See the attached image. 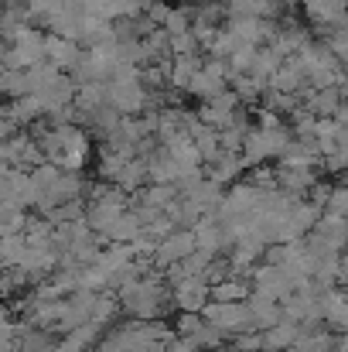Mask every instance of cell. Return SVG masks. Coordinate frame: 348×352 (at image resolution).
<instances>
[{"mask_svg": "<svg viewBox=\"0 0 348 352\" xmlns=\"http://www.w3.org/2000/svg\"><path fill=\"white\" fill-rule=\"evenodd\" d=\"M106 96H110V107L116 113H137L147 107V86H143V76L140 79H110L106 82Z\"/></svg>", "mask_w": 348, "mask_h": 352, "instance_id": "obj_1", "label": "cell"}, {"mask_svg": "<svg viewBox=\"0 0 348 352\" xmlns=\"http://www.w3.org/2000/svg\"><path fill=\"white\" fill-rule=\"evenodd\" d=\"M229 79H232L229 65H226L222 58H209V62L202 65V72L195 76V82L188 86V93H195V96H202V100H216V96L226 93Z\"/></svg>", "mask_w": 348, "mask_h": 352, "instance_id": "obj_2", "label": "cell"}, {"mask_svg": "<svg viewBox=\"0 0 348 352\" xmlns=\"http://www.w3.org/2000/svg\"><path fill=\"white\" fill-rule=\"evenodd\" d=\"M304 14L311 24H321L332 31L348 21V0H304Z\"/></svg>", "mask_w": 348, "mask_h": 352, "instance_id": "obj_3", "label": "cell"}, {"mask_svg": "<svg viewBox=\"0 0 348 352\" xmlns=\"http://www.w3.org/2000/svg\"><path fill=\"white\" fill-rule=\"evenodd\" d=\"M79 58H82V52H79L76 41L58 38V34H48V62H51V65H58L65 76H72V69H76Z\"/></svg>", "mask_w": 348, "mask_h": 352, "instance_id": "obj_4", "label": "cell"}, {"mask_svg": "<svg viewBox=\"0 0 348 352\" xmlns=\"http://www.w3.org/2000/svg\"><path fill=\"white\" fill-rule=\"evenodd\" d=\"M342 89H345V86H332V89H314V86H308V89H304V100H308V107H311L314 113L332 117V113L342 110Z\"/></svg>", "mask_w": 348, "mask_h": 352, "instance_id": "obj_5", "label": "cell"}, {"mask_svg": "<svg viewBox=\"0 0 348 352\" xmlns=\"http://www.w3.org/2000/svg\"><path fill=\"white\" fill-rule=\"evenodd\" d=\"M202 58L198 55H178L174 62H171V76H167V82L174 86V89H188L192 82H195V76L202 72Z\"/></svg>", "mask_w": 348, "mask_h": 352, "instance_id": "obj_6", "label": "cell"}, {"mask_svg": "<svg viewBox=\"0 0 348 352\" xmlns=\"http://www.w3.org/2000/svg\"><path fill=\"white\" fill-rule=\"evenodd\" d=\"M3 93L7 100H24L31 96V79H27V69H17V72H3Z\"/></svg>", "mask_w": 348, "mask_h": 352, "instance_id": "obj_7", "label": "cell"}]
</instances>
